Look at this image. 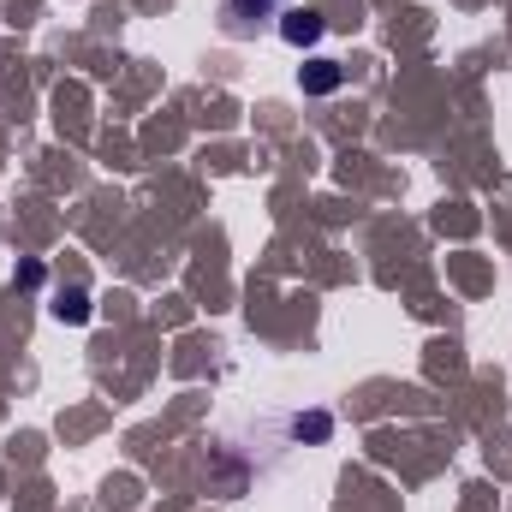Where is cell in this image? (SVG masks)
I'll return each mask as SVG.
<instances>
[{
	"label": "cell",
	"instance_id": "obj_3",
	"mask_svg": "<svg viewBox=\"0 0 512 512\" xmlns=\"http://www.w3.org/2000/svg\"><path fill=\"white\" fill-rule=\"evenodd\" d=\"M298 84H304V96H328V90L346 84V72L334 60H310V66H298Z\"/></svg>",
	"mask_w": 512,
	"mask_h": 512
},
{
	"label": "cell",
	"instance_id": "obj_5",
	"mask_svg": "<svg viewBox=\"0 0 512 512\" xmlns=\"http://www.w3.org/2000/svg\"><path fill=\"white\" fill-rule=\"evenodd\" d=\"M292 435H298V441H328V435H334V417H328V411H310V417H292Z\"/></svg>",
	"mask_w": 512,
	"mask_h": 512
},
{
	"label": "cell",
	"instance_id": "obj_1",
	"mask_svg": "<svg viewBox=\"0 0 512 512\" xmlns=\"http://www.w3.org/2000/svg\"><path fill=\"white\" fill-rule=\"evenodd\" d=\"M274 30H280V36H286V42H292V48H316V42H322V36H328V18H322V12H316V6H286V12H280V24H274Z\"/></svg>",
	"mask_w": 512,
	"mask_h": 512
},
{
	"label": "cell",
	"instance_id": "obj_6",
	"mask_svg": "<svg viewBox=\"0 0 512 512\" xmlns=\"http://www.w3.org/2000/svg\"><path fill=\"white\" fill-rule=\"evenodd\" d=\"M18 286H42V262H24L18 268Z\"/></svg>",
	"mask_w": 512,
	"mask_h": 512
},
{
	"label": "cell",
	"instance_id": "obj_4",
	"mask_svg": "<svg viewBox=\"0 0 512 512\" xmlns=\"http://www.w3.org/2000/svg\"><path fill=\"white\" fill-rule=\"evenodd\" d=\"M54 316H60V322H72V328H78V322H90V292H84V286H66V292L54 298Z\"/></svg>",
	"mask_w": 512,
	"mask_h": 512
},
{
	"label": "cell",
	"instance_id": "obj_2",
	"mask_svg": "<svg viewBox=\"0 0 512 512\" xmlns=\"http://www.w3.org/2000/svg\"><path fill=\"white\" fill-rule=\"evenodd\" d=\"M274 6H280V0H227V6H221L227 36H256V30L274 18Z\"/></svg>",
	"mask_w": 512,
	"mask_h": 512
},
{
	"label": "cell",
	"instance_id": "obj_7",
	"mask_svg": "<svg viewBox=\"0 0 512 512\" xmlns=\"http://www.w3.org/2000/svg\"><path fill=\"white\" fill-rule=\"evenodd\" d=\"M280 6H286V0H280Z\"/></svg>",
	"mask_w": 512,
	"mask_h": 512
}]
</instances>
